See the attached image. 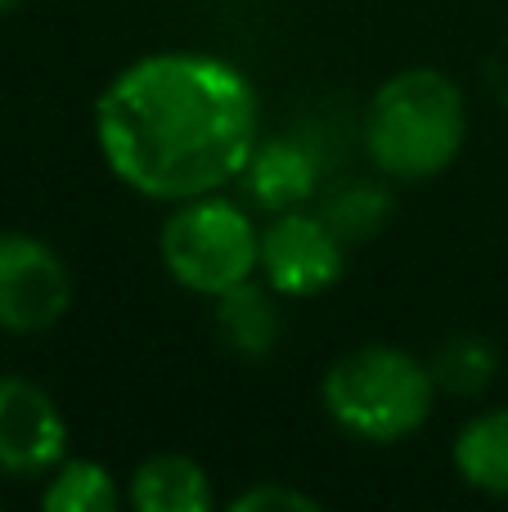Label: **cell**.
<instances>
[{
	"label": "cell",
	"instance_id": "6da1fadb",
	"mask_svg": "<svg viewBox=\"0 0 508 512\" xmlns=\"http://www.w3.org/2000/svg\"><path fill=\"white\" fill-rule=\"evenodd\" d=\"M95 144L131 194L185 203L239 185L261 144V99L230 59L158 50L99 90Z\"/></svg>",
	"mask_w": 508,
	"mask_h": 512
},
{
	"label": "cell",
	"instance_id": "7a4b0ae2",
	"mask_svg": "<svg viewBox=\"0 0 508 512\" xmlns=\"http://www.w3.org/2000/svg\"><path fill=\"white\" fill-rule=\"evenodd\" d=\"M360 140L378 176L392 185H419L464 153L468 99L441 68H405L369 95Z\"/></svg>",
	"mask_w": 508,
	"mask_h": 512
},
{
	"label": "cell",
	"instance_id": "3957f363",
	"mask_svg": "<svg viewBox=\"0 0 508 512\" xmlns=\"http://www.w3.org/2000/svg\"><path fill=\"white\" fill-rule=\"evenodd\" d=\"M324 414L347 436L369 445H396L423 432L437 405L432 364L405 346L369 342L338 355L320 382Z\"/></svg>",
	"mask_w": 508,
	"mask_h": 512
},
{
	"label": "cell",
	"instance_id": "277c9868",
	"mask_svg": "<svg viewBox=\"0 0 508 512\" xmlns=\"http://www.w3.org/2000/svg\"><path fill=\"white\" fill-rule=\"evenodd\" d=\"M162 270L194 297H221L239 283L257 279L261 270V230L252 225L248 207L234 198L198 194L171 203V216L158 234Z\"/></svg>",
	"mask_w": 508,
	"mask_h": 512
},
{
	"label": "cell",
	"instance_id": "5b68a950",
	"mask_svg": "<svg viewBox=\"0 0 508 512\" xmlns=\"http://www.w3.org/2000/svg\"><path fill=\"white\" fill-rule=\"evenodd\" d=\"M72 270L36 234L0 230V333L36 337L50 333L72 310Z\"/></svg>",
	"mask_w": 508,
	"mask_h": 512
},
{
	"label": "cell",
	"instance_id": "8992f818",
	"mask_svg": "<svg viewBox=\"0 0 508 512\" xmlns=\"http://www.w3.org/2000/svg\"><path fill=\"white\" fill-rule=\"evenodd\" d=\"M347 270V243L333 234L320 212H275L261 225V279L288 301L320 297Z\"/></svg>",
	"mask_w": 508,
	"mask_h": 512
},
{
	"label": "cell",
	"instance_id": "52a82bcc",
	"mask_svg": "<svg viewBox=\"0 0 508 512\" xmlns=\"http://www.w3.org/2000/svg\"><path fill=\"white\" fill-rule=\"evenodd\" d=\"M68 459V418L32 378H0V477H50Z\"/></svg>",
	"mask_w": 508,
	"mask_h": 512
},
{
	"label": "cell",
	"instance_id": "ba28073f",
	"mask_svg": "<svg viewBox=\"0 0 508 512\" xmlns=\"http://www.w3.org/2000/svg\"><path fill=\"white\" fill-rule=\"evenodd\" d=\"M239 185L248 189V198L261 212H293V207H306L320 194V158H315L311 144L288 140V135L261 140L252 149L248 167H243Z\"/></svg>",
	"mask_w": 508,
	"mask_h": 512
},
{
	"label": "cell",
	"instance_id": "9c48e42d",
	"mask_svg": "<svg viewBox=\"0 0 508 512\" xmlns=\"http://www.w3.org/2000/svg\"><path fill=\"white\" fill-rule=\"evenodd\" d=\"M126 504L135 512H207L216 504L212 477L189 454H149L126 477Z\"/></svg>",
	"mask_w": 508,
	"mask_h": 512
},
{
	"label": "cell",
	"instance_id": "30bf717a",
	"mask_svg": "<svg viewBox=\"0 0 508 512\" xmlns=\"http://www.w3.org/2000/svg\"><path fill=\"white\" fill-rule=\"evenodd\" d=\"M216 301V337L243 360H266L279 346L284 315H279V292L266 279H248L239 288L221 292Z\"/></svg>",
	"mask_w": 508,
	"mask_h": 512
},
{
	"label": "cell",
	"instance_id": "8fae6325",
	"mask_svg": "<svg viewBox=\"0 0 508 512\" xmlns=\"http://www.w3.org/2000/svg\"><path fill=\"white\" fill-rule=\"evenodd\" d=\"M455 477L486 499H508V405L482 409L455 432Z\"/></svg>",
	"mask_w": 508,
	"mask_h": 512
},
{
	"label": "cell",
	"instance_id": "7c38bea8",
	"mask_svg": "<svg viewBox=\"0 0 508 512\" xmlns=\"http://www.w3.org/2000/svg\"><path fill=\"white\" fill-rule=\"evenodd\" d=\"M387 185H392L387 176L383 180H360V176L338 180L333 189H320V207H315V212L333 225V234H338L342 243H365L383 230L396 207Z\"/></svg>",
	"mask_w": 508,
	"mask_h": 512
},
{
	"label": "cell",
	"instance_id": "4fadbf2b",
	"mask_svg": "<svg viewBox=\"0 0 508 512\" xmlns=\"http://www.w3.org/2000/svg\"><path fill=\"white\" fill-rule=\"evenodd\" d=\"M117 504H126V490L95 459H63L41 490L45 512H117Z\"/></svg>",
	"mask_w": 508,
	"mask_h": 512
},
{
	"label": "cell",
	"instance_id": "5bb4252c",
	"mask_svg": "<svg viewBox=\"0 0 508 512\" xmlns=\"http://www.w3.org/2000/svg\"><path fill=\"white\" fill-rule=\"evenodd\" d=\"M432 378H437V391H450V396H482L495 382V346L477 333H455L437 346L432 355Z\"/></svg>",
	"mask_w": 508,
	"mask_h": 512
},
{
	"label": "cell",
	"instance_id": "9a60e30c",
	"mask_svg": "<svg viewBox=\"0 0 508 512\" xmlns=\"http://www.w3.org/2000/svg\"><path fill=\"white\" fill-rule=\"evenodd\" d=\"M230 512H320V499L284 481H257L230 499Z\"/></svg>",
	"mask_w": 508,
	"mask_h": 512
},
{
	"label": "cell",
	"instance_id": "2e32d148",
	"mask_svg": "<svg viewBox=\"0 0 508 512\" xmlns=\"http://www.w3.org/2000/svg\"><path fill=\"white\" fill-rule=\"evenodd\" d=\"M14 5H23V0H0V14H9Z\"/></svg>",
	"mask_w": 508,
	"mask_h": 512
}]
</instances>
